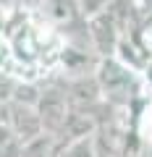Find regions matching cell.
<instances>
[{"instance_id": "obj_1", "label": "cell", "mask_w": 152, "mask_h": 157, "mask_svg": "<svg viewBox=\"0 0 152 157\" xmlns=\"http://www.w3.org/2000/svg\"><path fill=\"white\" fill-rule=\"evenodd\" d=\"M136 71H131L126 63H121L115 55H105L95 66V78L100 86V94L105 105L110 107H129V102L136 94Z\"/></svg>"}, {"instance_id": "obj_2", "label": "cell", "mask_w": 152, "mask_h": 157, "mask_svg": "<svg viewBox=\"0 0 152 157\" xmlns=\"http://www.w3.org/2000/svg\"><path fill=\"white\" fill-rule=\"evenodd\" d=\"M37 115H40L42 131L50 136L60 134V128L66 126L68 115H71V105L66 100V92H63V84H47L40 86V94H37Z\"/></svg>"}, {"instance_id": "obj_3", "label": "cell", "mask_w": 152, "mask_h": 157, "mask_svg": "<svg viewBox=\"0 0 152 157\" xmlns=\"http://www.w3.org/2000/svg\"><path fill=\"white\" fill-rule=\"evenodd\" d=\"M0 113H3V118L8 121V126L13 128V134L21 139V144H29L32 139H37V136L45 134L34 105L11 100V102H6V105H0Z\"/></svg>"}, {"instance_id": "obj_4", "label": "cell", "mask_w": 152, "mask_h": 157, "mask_svg": "<svg viewBox=\"0 0 152 157\" xmlns=\"http://www.w3.org/2000/svg\"><path fill=\"white\" fill-rule=\"evenodd\" d=\"M60 157H97L95 149V134L84 136V139H73L60 144Z\"/></svg>"}, {"instance_id": "obj_5", "label": "cell", "mask_w": 152, "mask_h": 157, "mask_svg": "<svg viewBox=\"0 0 152 157\" xmlns=\"http://www.w3.org/2000/svg\"><path fill=\"white\" fill-rule=\"evenodd\" d=\"M110 3H113V0H76V6H79V13H81L84 18H89V16H95V13L105 11Z\"/></svg>"}, {"instance_id": "obj_6", "label": "cell", "mask_w": 152, "mask_h": 157, "mask_svg": "<svg viewBox=\"0 0 152 157\" xmlns=\"http://www.w3.org/2000/svg\"><path fill=\"white\" fill-rule=\"evenodd\" d=\"M16 78H11L8 73H3L0 71V105H6V102H11V97H13V89H16Z\"/></svg>"}]
</instances>
